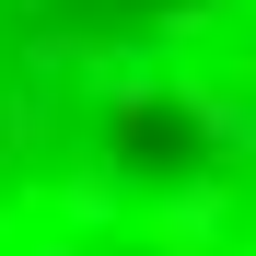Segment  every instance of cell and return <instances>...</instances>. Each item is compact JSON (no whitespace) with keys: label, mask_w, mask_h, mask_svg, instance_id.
Segmentation results:
<instances>
[{"label":"cell","mask_w":256,"mask_h":256,"mask_svg":"<svg viewBox=\"0 0 256 256\" xmlns=\"http://www.w3.org/2000/svg\"><path fill=\"white\" fill-rule=\"evenodd\" d=\"M0 256H256V0H0Z\"/></svg>","instance_id":"obj_1"}]
</instances>
